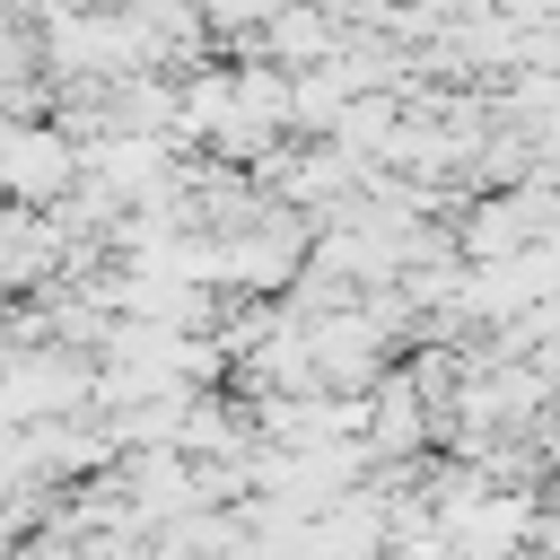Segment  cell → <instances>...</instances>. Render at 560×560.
<instances>
[{
	"label": "cell",
	"mask_w": 560,
	"mask_h": 560,
	"mask_svg": "<svg viewBox=\"0 0 560 560\" xmlns=\"http://www.w3.org/2000/svg\"><path fill=\"white\" fill-rule=\"evenodd\" d=\"M52 175H61V149H52V131H9V122H0V184H9L18 201H35Z\"/></svg>",
	"instance_id": "cell-1"
}]
</instances>
